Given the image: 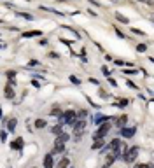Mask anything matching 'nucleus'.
Segmentation results:
<instances>
[{
	"mask_svg": "<svg viewBox=\"0 0 154 168\" xmlns=\"http://www.w3.org/2000/svg\"><path fill=\"white\" fill-rule=\"evenodd\" d=\"M72 133H74V138L75 142L81 140V136H83L86 133V119H79L74 123V130H72Z\"/></svg>",
	"mask_w": 154,
	"mask_h": 168,
	"instance_id": "1",
	"label": "nucleus"
},
{
	"mask_svg": "<svg viewBox=\"0 0 154 168\" xmlns=\"http://www.w3.org/2000/svg\"><path fill=\"white\" fill-rule=\"evenodd\" d=\"M138 152H140V147H138V145H133V147H130V149L125 152V156H123V158H125L126 163H133V161L137 159Z\"/></svg>",
	"mask_w": 154,
	"mask_h": 168,
	"instance_id": "2",
	"label": "nucleus"
},
{
	"mask_svg": "<svg viewBox=\"0 0 154 168\" xmlns=\"http://www.w3.org/2000/svg\"><path fill=\"white\" fill-rule=\"evenodd\" d=\"M110 128H112V124H110L109 121L102 123V124H100V128H98V131L95 133V136H93V138H104V135H107V133L110 131Z\"/></svg>",
	"mask_w": 154,
	"mask_h": 168,
	"instance_id": "3",
	"label": "nucleus"
},
{
	"mask_svg": "<svg viewBox=\"0 0 154 168\" xmlns=\"http://www.w3.org/2000/svg\"><path fill=\"white\" fill-rule=\"evenodd\" d=\"M61 121H65L67 124L74 126V123L77 121V114L74 110H67V112H63V116H61Z\"/></svg>",
	"mask_w": 154,
	"mask_h": 168,
	"instance_id": "4",
	"label": "nucleus"
},
{
	"mask_svg": "<svg viewBox=\"0 0 154 168\" xmlns=\"http://www.w3.org/2000/svg\"><path fill=\"white\" fill-rule=\"evenodd\" d=\"M126 123H128V116L126 114H123V116H119V117L114 121V124H116V128H123V126H126Z\"/></svg>",
	"mask_w": 154,
	"mask_h": 168,
	"instance_id": "5",
	"label": "nucleus"
},
{
	"mask_svg": "<svg viewBox=\"0 0 154 168\" xmlns=\"http://www.w3.org/2000/svg\"><path fill=\"white\" fill-rule=\"evenodd\" d=\"M121 133H123V136H125V138H130V136L135 135V128H133V126H130V128L123 126V128H121Z\"/></svg>",
	"mask_w": 154,
	"mask_h": 168,
	"instance_id": "6",
	"label": "nucleus"
},
{
	"mask_svg": "<svg viewBox=\"0 0 154 168\" xmlns=\"http://www.w3.org/2000/svg\"><path fill=\"white\" fill-rule=\"evenodd\" d=\"M44 168H54L53 154H46V156H44Z\"/></svg>",
	"mask_w": 154,
	"mask_h": 168,
	"instance_id": "7",
	"label": "nucleus"
},
{
	"mask_svg": "<svg viewBox=\"0 0 154 168\" xmlns=\"http://www.w3.org/2000/svg\"><path fill=\"white\" fill-rule=\"evenodd\" d=\"M61 152H65V144H61V142H54V151L51 152V154H61Z\"/></svg>",
	"mask_w": 154,
	"mask_h": 168,
	"instance_id": "8",
	"label": "nucleus"
},
{
	"mask_svg": "<svg viewBox=\"0 0 154 168\" xmlns=\"http://www.w3.org/2000/svg\"><path fill=\"white\" fill-rule=\"evenodd\" d=\"M114 161H116V154H114V152H109V154L105 156V165H104V166H105V168H109Z\"/></svg>",
	"mask_w": 154,
	"mask_h": 168,
	"instance_id": "9",
	"label": "nucleus"
},
{
	"mask_svg": "<svg viewBox=\"0 0 154 168\" xmlns=\"http://www.w3.org/2000/svg\"><path fill=\"white\" fill-rule=\"evenodd\" d=\"M68 165H70V159H68V158H63V159L58 161V168H68Z\"/></svg>",
	"mask_w": 154,
	"mask_h": 168,
	"instance_id": "10",
	"label": "nucleus"
},
{
	"mask_svg": "<svg viewBox=\"0 0 154 168\" xmlns=\"http://www.w3.org/2000/svg\"><path fill=\"white\" fill-rule=\"evenodd\" d=\"M11 147H12V149H21V147H23V138H16V142H12L11 144Z\"/></svg>",
	"mask_w": 154,
	"mask_h": 168,
	"instance_id": "11",
	"label": "nucleus"
},
{
	"mask_svg": "<svg viewBox=\"0 0 154 168\" xmlns=\"http://www.w3.org/2000/svg\"><path fill=\"white\" fill-rule=\"evenodd\" d=\"M68 138H70V136H68L67 133H60V135H58V138H56V142L65 144V142H68Z\"/></svg>",
	"mask_w": 154,
	"mask_h": 168,
	"instance_id": "12",
	"label": "nucleus"
},
{
	"mask_svg": "<svg viewBox=\"0 0 154 168\" xmlns=\"http://www.w3.org/2000/svg\"><path fill=\"white\" fill-rule=\"evenodd\" d=\"M16 124H18V119H9V124H7V130L9 131H14V128H16Z\"/></svg>",
	"mask_w": 154,
	"mask_h": 168,
	"instance_id": "13",
	"label": "nucleus"
},
{
	"mask_svg": "<svg viewBox=\"0 0 154 168\" xmlns=\"http://www.w3.org/2000/svg\"><path fill=\"white\" fill-rule=\"evenodd\" d=\"M49 114H51V116H58L60 119H61V116H63V112H61V109H60V107H54V109L51 110Z\"/></svg>",
	"mask_w": 154,
	"mask_h": 168,
	"instance_id": "14",
	"label": "nucleus"
},
{
	"mask_svg": "<svg viewBox=\"0 0 154 168\" xmlns=\"http://www.w3.org/2000/svg\"><path fill=\"white\" fill-rule=\"evenodd\" d=\"M44 126H47L46 119H37L35 121V128H44Z\"/></svg>",
	"mask_w": 154,
	"mask_h": 168,
	"instance_id": "15",
	"label": "nucleus"
},
{
	"mask_svg": "<svg viewBox=\"0 0 154 168\" xmlns=\"http://www.w3.org/2000/svg\"><path fill=\"white\" fill-rule=\"evenodd\" d=\"M5 96L11 100V98H14V93H12V89H11V86L7 84V88H5Z\"/></svg>",
	"mask_w": 154,
	"mask_h": 168,
	"instance_id": "16",
	"label": "nucleus"
},
{
	"mask_svg": "<svg viewBox=\"0 0 154 168\" xmlns=\"http://www.w3.org/2000/svg\"><path fill=\"white\" fill-rule=\"evenodd\" d=\"M77 114V119H86L88 117V112L86 110H79V112H75Z\"/></svg>",
	"mask_w": 154,
	"mask_h": 168,
	"instance_id": "17",
	"label": "nucleus"
},
{
	"mask_svg": "<svg viewBox=\"0 0 154 168\" xmlns=\"http://www.w3.org/2000/svg\"><path fill=\"white\" fill-rule=\"evenodd\" d=\"M61 130H63V126H61V124L58 123V124L54 126V128H53V133H54V135H60V133H61Z\"/></svg>",
	"mask_w": 154,
	"mask_h": 168,
	"instance_id": "18",
	"label": "nucleus"
},
{
	"mask_svg": "<svg viewBox=\"0 0 154 168\" xmlns=\"http://www.w3.org/2000/svg\"><path fill=\"white\" fill-rule=\"evenodd\" d=\"M104 145V140L102 138H95V144H93V149H98V147Z\"/></svg>",
	"mask_w": 154,
	"mask_h": 168,
	"instance_id": "19",
	"label": "nucleus"
},
{
	"mask_svg": "<svg viewBox=\"0 0 154 168\" xmlns=\"http://www.w3.org/2000/svg\"><path fill=\"white\" fill-rule=\"evenodd\" d=\"M35 35H40V32H26V33H23V37H35Z\"/></svg>",
	"mask_w": 154,
	"mask_h": 168,
	"instance_id": "20",
	"label": "nucleus"
},
{
	"mask_svg": "<svg viewBox=\"0 0 154 168\" xmlns=\"http://www.w3.org/2000/svg\"><path fill=\"white\" fill-rule=\"evenodd\" d=\"M116 18H117V21H121V23H128V18L121 16V14H116Z\"/></svg>",
	"mask_w": 154,
	"mask_h": 168,
	"instance_id": "21",
	"label": "nucleus"
},
{
	"mask_svg": "<svg viewBox=\"0 0 154 168\" xmlns=\"http://www.w3.org/2000/svg\"><path fill=\"white\" fill-rule=\"evenodd\" d=\"M116 105H121V107H126L128 105V100L125 98V100H119V102H116Z\"/></svg>",
	"mask_w": 154,
	"mask_h": 168,
	"instance_id": "22",
	"label": "nucleus"
},
{
	"mask_svg": "<svg viewBox=\"0 0 154 168\" xmlns=\"http://www.w3.org/2000/svg\"><path fill=\"white\" fill-rule=\"evenodd\" d=\"M137 49H138L140 52H144V51L147 49V46H145V44H138V46H137Z\"/></svg>",
	"mask_w": 154,
	"mask_h": 168,
	"instance_id": "23",
	"label": "nucleus"
},
{
	"mask_svg": "<svg viewBox=\"0 0 154 168\" xmlns=\"http://www.w3.org/2000/svg\"><path fill=\"white\" fill-rule=\"evenodd\" d=\"M126 84H128V86H130V88H133V89H138V88H137V84H135V82H133V81H128Z\"/></svg>",
	"mask_w": 154,
	"mask_h": 168,
	"instance_id": "24",
	"label": "nucleus"
},
{
	"mask_svg": "<svg viewBox=\"0 0 154 168\" xmlns=\"http://www.w3.org/2000/svg\"><path fill=\"white\" fill-rule=\"evenodd\" d=\"M21 16H23L25 19H33V16H32V14H26V12H21Z\"/></svg>",
	"mask_w": 154,
	"mask_h": 168,
	"instance_id": "25",
	"label": "nucleus"
},
{
	"mask_svg": "<svg viewBox=\"0 0 154 168\" xmlns=\"http://www.w3.org/2000/svg\"><path fill=\"white\" fill-rule=\"evenodd\" d=\"M137 168H151L149 163H142V165H137Z\"/></svg>",
	"mask_w": 154,
	"mask_h": 168,
	"instance_id": "26",
	"label": "nucleus"
},
{
	"mask_svg": "<svg viewBox=\"0 0 154 168\" xmlns=\"http://www.w3.org/2000/svg\"><path fill=\"white\" fill-rule=\"evenodd\" d=\"M5 136H7V133H5V131H0V140L5 142Z\"/></svg>",
	"mask_w": 154,
	"mask_h": 168,
	"instance_id": "27",
	"label": "nucleus"
},
{
	"mask_svg": "<svg viewBox=\"0 0 154 168\" xmlns=\"http://www.w3.org/2000/svg\"><path fill=\"white\" fill-rule=\"evenodd\" d=\"M102 72H104V74H105V75H110V70H109L107 67H102Z\"/></svg>",
	"mask_w": 154,
	"mask_h": 168,
	"instance_id": "28",
	"label": "nucleus"
},
{
	"mask_svg": "<svg viewBox=\"0 0 154 168\" xmlns=\"http://www.w3.org/2000/svg\"><path fill=\"white\" fill-rule=\"evenodd\" d=\"M39 44H40V46H46V44H47V39H40Z\"/></svg>",
	"mask_w": 154,
	"mask_h": 168,
	"instance_id": "29",
	"label": "nucleus"
},
{
	"mask_svg": "<svg viewBox=\"0 0 154 168\" xmlns=\"http://www.w3.org/2000/svg\"><path fill=\"white\" fill-rule=\"evenodd\" d=\"M7 75H9V79H12V77L16 75V72H14V70H11V72H9V74H7Z\"/></svg>",
	"mask_w": 154,
	"mask_h": 168,
	"instance_id": "30",
	"label": "nucleus"
},
{
	"mask_svg": "<svg viewBox=\"0 0 154 168\" xmlns=\"http://www.w3.org/2000/svg\"><path fill=\"white\" fill-rule=\"evenodd\" d=\"M70 81L74 82V84H79V79H77V77H72V75H70Z\"/></svg>",
	"mask_w": 154,
	"mask_h": 168,
	"instance_id": "31",
	"label": "nucleus"
},
{
	"mask_svg": "<svg viewBox=\"0 0 154 168\" xmlns=\"http://www.w3.org/2000/svg\"><path fill=\"white\" fill-rule=\"evenodd\" d=\"M0 119H2V110H0Z\"/></svg>",
	"mask_w": 154,
	"mask_h": 168,
	"instance_id": "32",
	"label": "nucleus"
},
{
	"mask_svg": "<svg viewBox=\"0 0 154 168\" xmlns=\"http://www.w3.org/2000/svg\"><path fill=\"white\" fill-rule=\"evenodd\" d=\"M33 168H35V166H33Z\"/></svg>",
	"mask_w": 154,
	"mask_h": 168,
	"instance_id": "33",
	"label": "nucleus"
}]
</instances>
